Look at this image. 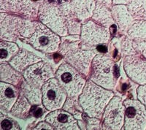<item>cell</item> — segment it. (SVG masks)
Masks as SVG:
<instances>
[{"label": "cell", "mask_w": 146, "mask_h": 130, "mask_svg": "<svg viewBox=\"0 0 146 130\" xmlns=\"http://www.w3.org/2000/svg\"><path fill=\"white\" fill-rule=\"evenodd\" d=\"M20 91L29 101L31 105H40L42 103V89L39 87L35 86L23 79L21 83Z\"/></svg>", "instance_id": "obj_22"}, {"label": "cell", "mask_w": 146, "mask_h": 130, "mask_svg": "<svg viewBox=\"0 0 146 130\" xmlns=\"http://www.w3.org/2000/svg\"><path fill=\"white\" fill-rule=\"evenodd\" d=\"M32 1H35V0H32Z\"/></svg>", "instance_id": "obj_41"}, {"label": "cell", "mask_w": 146, "mask_h": 130, "mask_svg": "<svg viewBox=\"0 0 146 130\" xmlns=\"http://www.w3.org/2000/svg\"><path fill=\"white\" fill-rule=\"evenodd\" d=\"M113 97L114 94L111 90L103 88L89 80L79 96V102L88 116L100 119Z\"/></svg>", "instance_id": "obj_1"}, {"label": "cell", "mask_w": 146, "mask_h": 130, "mask_svg": "<svg viewBox=\"0 0 146 130\" xmlns=\"http://www.w3.org/2000/svg\"><path fill=\"white\" fill-rule=\"evenodd\" d=\"M42 105L50 111L63 108L68 95L56 78L49 79L42 86Z\"/></svg>", "instance_id": "obj_8"}, {"label": "cell", "mask_w": 146, "mask_h": 130, "mask_svg": "<svg viewBox=\"0 0 146 130\" xmlns=\"http://www.w3.org/2000/svg\"><path fill=\"white\" fill-rule=\"evenodd\" d=\"M23 75L29 84L41 88L49 79L54 78V71L49 64L40 61L26 69Z\"/></svg>", "instance_id": "obj_12"}, {"label": "cell", "mask_w": 146, "mask_h": 130, "mask_svg": "<svg viewBox=\"0 0 146 130\" xmlns=\"http://www.w3.org/2000/svg\"><path fill=\"white\" fill-rule=\"evenodd\" d=\"M66 27L68 33L72 35H80L82 21L79 19H70L66 21Z\"/></svg>", "instance_id": "obj_31"}, {"label": "cell", "mask_w": 146, "mask_h": 130, "mask_svg": "<svg viewBox=\"0 0 146 130\" xmlns=\"http://www.w3.org/2000/svg\"><path fill=\"white\" fill-rule=\"evenodd\" d=\"M81 48L94 50L99 45H104L109 42L110 31L109 28L102 27L94 21H88L82 24Z\"/></svg>", "instance_id": "obj_7"}, {"label": "cell", "mask_w": 146, "mask_h": 130, "mask_svg": "<svg viewBox=\"0 0 146 130\" xmlns=\"http://www.w3.org/2000/svg\"><path fill=\"white\" fill-rule=\"evenodd\" d=\"M42 61L40 56L25 48L19 49L16 55L9 62V64L18 72L23 73L29 66Z\"/></svg>", "instance_id": "obj_18"}, {"label": "cell", "mask_w": 146, "mask_h": 130, "mask_svg": "<svg viewBox=\"0 0 146 130\" xmlns=\"http://www.w3.org/2000/svg\"><path fill=\"white\" fill-rule=\"evenodd\" d=\"M121 51H122V55L124 57L127 56L139 54L134 46L132 40L129 38L127 36H126L121 42Z\"/></svg>", "instance_id": "obj_29"}, {"label": "cell", "mask_w": 146, "mask_h": 130, "mask_svg": "<svg viewBox=\"0 0 146 130\" xmlns=\"http://www.w3.org/2000/svg\"><path fill=\"white\" fill-rule=\"evenodd\" d=\"M0 29L1 40L13 42L18 39L29 37L35 32L36 22L2 12L0 15Z\"/></svg>", "instance_id": "obj_2"}, {"label": "cell", "mask_w": 146, "mask_h": 130, "mask_svg": "<svg viewBox=\"0 0 146 130\" xmlns=\"http://www.w3.org/2000/svg\"><path fill=\"white\" fill-rule=\"evenodd\" d=\"M45 121L51 124L54 129L57 130H79L77 119L70 112L64 109L51 111L45 117Z\"/></svg>", "instance_id": "obj_15"}, {"label": "cell", "mask_w": 146, "mask_h": 130, "mask_svg": "<svg viewBox=\"0 0 146 130\" xmlns=\"http://www.w3.org/2000/svg\"><path fill=\"white\" fill-rule=\"evenodd\" d=\"M131 40L133 41L134 46L138 53L146 58V40L135 39Z\"/></svg>", "instance_id": "obj_32"}, {"label": "cell", "mask_w": 146, "mask_h": 130, "mask_svg": "<svg viewBox=\"0 0 146 130\" xmlns=\"http://www.w3.org/2000/svg\"><path fill=\"white\" fill-rule=\"evenodd\" d=\"M35 129H54V128L53 127V126L51 124L47 122L46 121H41L35 127Z\"/></svg>", "instance_id": "obj_35"}, {"label": "cell", "mask_w": 146, "mask_h": 130, "mask_svg": "<svg viewBox=\"0 0 146 130\" xmlns=\"http://www.w3.org/2000/svg\"><path fill=\"white\" fill-rule=\"evenodd\" d=\"M137 99L145 105L146 108V84L140 85L137 89Z\"/></svg>", "instance_id": "obj_34"}, {"label": "cell", "mask_w": 146, "mask_h": 130, "mask_svg": "<svg viewBox=\"0 0 146 130\" xmlns=\"http://www.w3.org/2000/svg\"><path fill=\"white\" fill-rule=\"evenodd\" d=\"M36 50L45 54H51L59 50L62 39L43 23L36 22V29L29 37L24 39Z\"/></svg>", "instance_id": "obj_5"}, {"label": "cell", "mask_w": 146, "mask_h": 130, "mask_svg": "<svg viewBox=\"0 0 146 130\" xmlns=\"http://www.w3.org/2000/svg\"><path fill=\"white\" fill-rule=\"evenodd\" d=\"M111 12L115 23L118 25L121 34L126 36L135 19L131 16L129 10L125 5H115L111 7Z\"/></svg>", "instance_id": "obj_16"}, {"label": "cell", "mask_w": 146, "mask_h": 130, "mask_svg": "<svg viewBox=\"0 0 146 130\" xmlns=\"http://www.w3.org/2000/svg\"><path fill=\"white\" fill-rule=\"evenodd\" d=\"M19 50L18 45L12 41L1 40L0 42V62L6 63L10 62Z\"/></svg>", "instance_id": "obj_24"}, {"label": "cell", "mask_w": 146, "mask_h": 130, "mask_svg": "<svg viewBox=\"0 0 146 130\" xmlns=\"http://www.w3.org/2000/svg\"><path fill=\"white\" fill-rule=\"evenodd\" d=\"M113 1V5H128L131 2V0H112Z\"/></svg>", "instance_id": "obj_37"}, {"label": "cell", "mask_w": 146, "mask_h": 130, "mask_svg": "<svg viewBox=\"0 0 146 130\" xmlns=\"http://www.w3.org/2000/svg\"><path fill=\"white\" fill-rule=\"evenodd\" d=\"M102 4L96 3L92 19L102 27L110 28L115 24V21L112 15L111 10Z\"/></svg>", "instance_id": "obj_21"}, {"label": "cell", "mask_w": 146, "mask_h": 130, "mask_svg": "<svg viewBox=\"0 0 146 130\" xmlns=\"http://www.w3.org/2000/svg\"><path fill=\"white\" fill-rule=\"evenodd\" d=\"M0 118H1V130L5 129H20V127L18 126L15 121L13 120L11 118H9L6 115H4L2 112L0 113Z\"/></svg>", "instance_id": "obj_30"}, {"label": "cell", "mask_w": 146, "mask_h": 130, "mask_svg": "<svg viewBox=\"0 0 146 130\" xmlns=\"http://www.w3.org/2000/svg\"><path fill=\"white\" fill-rule=\"evenodd\" d=\"M38 17L42 23L60 37H64L69 34L66 20L59 6L42 2L39 7Z\"/></svg>", "instance_id": "obj_6"}, {"label": "cell", "mask_w": 146, "mask_h": 130, "mask_svg": "<svg viewBox=\"0 0 146 130\" xmlns=\"http://www.w3.org/2000/svg\"><path fill=\"white\" fill-rule=\"evenodd\" d=\"M81 48V40L80 35H70L62 37L60 45L59 53L64 56L70 50Z\"/></svg>", "instance_id": "obj_26"}, {"label": "cell", "mask_w": 146, "mask_h": 130, "mask_svg": "<svg viewBox=\"0 0 146 130\" xmlns=\"http://www.w3.org/2000/svg\"><path fill=\"white\" fill-rule=\"evenodd\" d=\"M21 91L15 86L1 81L0 83V107L1 110L10 112L20 95Z\"/></svg>", "instance_id": "obj_17"}, {"label": "cell", "mask_w": 146, "mask_h": 130, "mask_svg": "<svg viewBox=\"0 0 146 130\" xmlns=\"http://www.w3.org/2000/svg\"><path fill=\"white\" fill-rule=\"evenodd\" d=\"M31 105H32L27 97L21 92L16 102L10 110V113L18 119H27L31 110Z\"/></svg>", "instance_id": "obj_23"}, {"label": "cell", "mask_w": 146, "mask_h": 130, "mask_svg": "<svg viewBox=\"0 0 146 130\" xmlns=\"http://www.w3.org/2000/svg\"><path fill=\"white\" fill-rule=\"evenodd\" d=\"M40 5L34 4L31 0H3L1 11L18 14L27 19H35L38 16Z\"/></svg>", "instance_id": "obj_14"}, {"label": "cell", "mask_w": 146, "mask_h": 130, "mask_svg": "<svg viewBox=\"0 0 146 130\" xmlns=\"http://www.w3.org/2000/svg\"><path fill=\"white\" fill-rule=\"evenodd\" d=\"M127 7L135 20L146 21V0H131Z\"/></svg>", "instance_id": "obj_25"}, {"label": "cell", "mask_w": 146, "mask_h": 130, "mask_svg": "<svg viewBox=\"0 0 146 130\" xmlns=\"http://www.w3.org/2000/svg\"><path fill=\"white\" fill-rule=\"evenodd\" d=\"M70 7L76 17L81 21L92 17L96 8L95 0H71Z\"/></svg>", "instance_id": "obj_19"}, {"label": "cell", "mask_w": 146, "mask_h": 130, "mask_svg": "<svg viewBox=\"0 0 146 130\" xmlns=\"http://www.w3.org/2000/svg\"><path fill=\"white\" fill-rule=\"evenodd\" d=\"M90 80L100 86L112 90L115 85V64L110 57L98 54L94 58L91 64Z\"/></svg>", "instance_id": "obj_4"}, {"label": "cell", "mask_w": 146, "mask_h": 130, "mask_svg": "<svg viewBox=\"0 0 146 130\" xmlns=\"http://www.w3.org/2000/svg\"><path fill=\"white\" fill-rule=\"evenodd\" d=\"M86 120V129H101V121L100 119L97 118H91L88 116V118L85 117Z\"/></svg>", "instance_id": "obj_33"}, {"label": "cell", "mask_w": 146, "mask_h": 130, "mask_svg": "<svg viewBox=\"0 0 146 130\" xmlns=\"http://www.w3.org/2000/svg\"><path fill=\"white\" fill-rule=\"evenodd\" d=\"M96 49L100 53H102V54H105L108 51V49H107V47L103 45H99L96 46Z\"/></svg>", "instance_id": "obj_38"}, {"label": "cell", "mask_w": 146, "mask_h": 130, "mask_svg": "<svg viewBox=\"0 0 146 130\" xmlns=\"http://www.w3.org/2000/svg\"><path fill=\"white\" fill-rule=\"evenodd\" d=\"M125 113L124 125L122 129L145 130L146 108L139 99H127L123 101Z\"/></svg>", "instance_id": "obj_9"}, {"label": "cell", "mask_w": 146, "mask_h": 130, "mask_svg": "<svg viewBox=\"0 0 146 130\" xmlns=\"http://www.w3.org/2000/svg\"><path fill=\"white\" fill-rule=\"evenodd\" d=\"M123 67L126 75L139 85L146 84V58L140 54L124 57Z\"/></svg>", "instance_id": "obj_13"}, {"label": "cell", "mask_w": 146, "mask_h": 130, "mask_svg": "<svg viewBox=\"0 0 146 130\" xmlns=\"http://www.w3.org/2000/svg\"><path fill=\"white\" fill-rule=\"evenodd\" d=\"M96 55L94 50H87L81 48L69 50L64 56V61L75 67L85 77H88L91 72V64Z\"/></svg>", "instance_id": "obj_11"}, {"label": "cell", "mask_w": 146, "mask_h": 130, "mask_svg": "<svg viewBox=\"0 0 146 130\" xmlns=\"http://www.w3.org/2000/svg\"><path fill=\"white\" fill-rule=\"evenodd\" d=\"M42 113H43V110H42V109L39 108V109H37L36 111H35V116L40 117V116H41L42 115Z\"/></svg>", "instance_id": "obj_39"}, {"label": "cell", "mask_w": 146, "mask_h": 130, "mask_svg": "<svg viewBox=\"0 0 146 130\" xmlns=\"http://www.w3.org/2000/svg\"><path fill=\"white\" fill-rule=\"evenodd\" d=\"M63 109L70 112L78 120H82V113L83 110L79 102V99L67 97Z\"/></svg>", "instance_id": "obj_28"}, {"label": "cell", "mask_w": 146, "mask_h": 130, "mask_svg": "<svg viewBox=\"0 0 146 130\" xmlns=\"http://www.w3.org/2000/svg\"><path fill=\"white\" fill-rule=\"evenodd\" d=\"M1 81L14 86H18L24 79L23 73L18 72L10 64L1 63L0 64Z\"/></svg>", "instance_id": "obj_20"}, {"label": "cell", "mask_w": 146, "mask_h": 130, "mask_svg": "<svg viewBox=\"0 0 146 130\" xmlns=\"http://www.w3.org/2000/svg\"><path fill=\"white\" fill-rule=\"evenodd\" d=\"M126 107L120 97H113L103 113L102 129L109 130L122 129L124 125Z\"/></svg>", "instance_id": "obj_10"}, {"label": "cell", "mask_w": 146, "mask_h": 130, "mask_svg": "<svg viewBox=\"0 0 146 130\" xmlns=\"http://www.w3.org/2000/svg\"><path fill=\"white\" fill-rule=\"evenodd\" d=\"M126 36L131 40H146V21L135 20Z\"/></svg>", "instance_id": "obj_27"}, {"label": "cell", "mask_w": 146, "mask_h": 130, "mask_svg": "<svg viewBox=\"0 0 146 130\" xmlns=\"http://www.w3.org/2000/svg\"><path fill=\"white\" fill-rule=\"evenodd\" d=\"M96 3L102 4V5H105L107 7H110L111 8L112 5H113V1L112 0H95Z\"/></svg>", "instance_id": "obj_36"}, {"label": "cell", "mask_w": 146, "mask_h": 130, "mask_svg": "<svg viewBox=\"0 0 146 130\" xmlns=\"http://www.w3.org/2000/svg\"><path fill=\"white\" fill-rule=\"evenodd\" d=\"M55 78L64 88L68 97L75 99H79L87 82L83 74L66 62L58 67Z\"/></svg>", "instance_id": "obj_3"}, {"label": "cell", "mask_w": 146, "mask_h": 130, "mask_svg": "<svg viewBox=\"0 0 146 130\" xmlns=\"http://www.w3.org/2000/svg\"><path fill=\"white\" fill-rule=\"evenodd\" d=\"M2 2H3V0H1V3H2Z\"/></svg>", "instance_id": "obj_40"}]
</instances>
